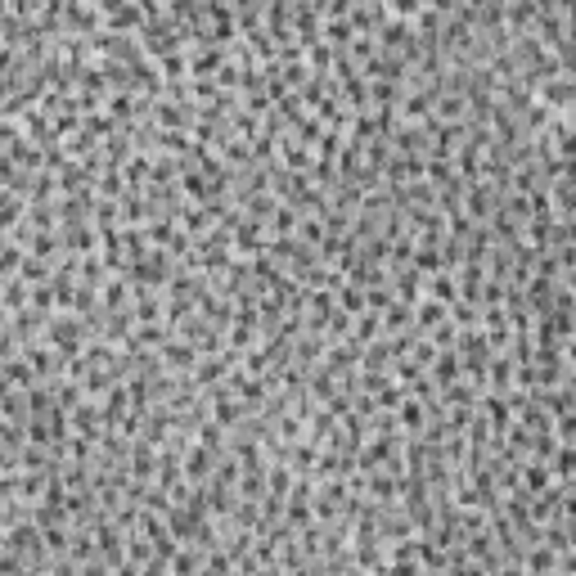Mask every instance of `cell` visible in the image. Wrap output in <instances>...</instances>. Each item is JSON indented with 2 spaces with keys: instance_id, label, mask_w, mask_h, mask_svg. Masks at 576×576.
I'll return each mask as SVG.
<instances>
[{
  "instance_id": "obj_1",
  "label": "cell",
  "mask_w": 576,
  "mask_h": 576,
  "mask_svg": "<svg viewBox=\"0 0 576 576\" xmlns=\"http://www.w3.org/2000/svg\"><path fill=\"white\" fill-rule=\"evenodd\" d=\"M419 325H423V329L446 325V307H442V302H423V307H419Z\"/></svg>"
},
{
  "instance_id": "obj_2",
  "label": "cell",
  "mask_w": 576,
  "mask_h": 576,
  "mask_svg": "<svg viewBox=\"0 0 576 576\" xmlns=\"http://www.w3.org/2000/svg\"><path fill=\"white\" fill-rule=\"evenodd\" d=\"M432 293H437V302H455V279L451 275H437V279H432Z\"/></svg>"
},
{
  "instance_id": "obj_3",
  "label": "cell",
  "mask_w": 576,
  "mask_h": 576,
  "mask_svg": "<svg viewBox=\"0 0 576 576\" xmlns=\"http://www.w3.org/2000/svg\"><path fill=\"white\" fill-rule=\"evenodd\" d=\"M401 423H405V428H419V423H423V410H419L414 401H401Z\"/></svg>"
},
{
  "instance_id": "obj_4",
  "label": "cell",
  "mask_w": 576,
  "mask_h": 576,
  "mask_svg": "<svg viewBox=\"0 0 576 576\" xmlns=\"http://www.w3.org/2000/svg\"><path fill=\"white\" fill-rule=\"evenodd\" d=\"M509 374H513L509 360H495V365H491V383H495V387H509Z\"/></svg>"
},
{
  "instance_id": "obj_5",
  "label": "cell",
  "mask_w": 576,
  "mask_h": 576,
  "mask_svg": "<svg viewBox=\"0 0 576 576\" xmlns=\"http://www.w3.org/2000/svg\"><path fill=\"white\" fill-rule=\"evenodd\" d=\"M23 302H28V293H23V284L14 279V284L5 288V311H10V307H23Z\"/></svg>"
},
{
  "instance_id": "obj_6",
  "label": "cell",
  "mask_w": 576,
  "mask_h": 576,
  "mask_svg": "<svg viewBox=\"0 0 576 576\" xmlns=\"http://www.w3.org/2000/svg\"><path fill=\"white\" fill-rule=\"evenodd\" d=\"M455 374H460V365H455V356H442V365H437V378H442V383H451Z\"/></svg>"
}]
</instances>
